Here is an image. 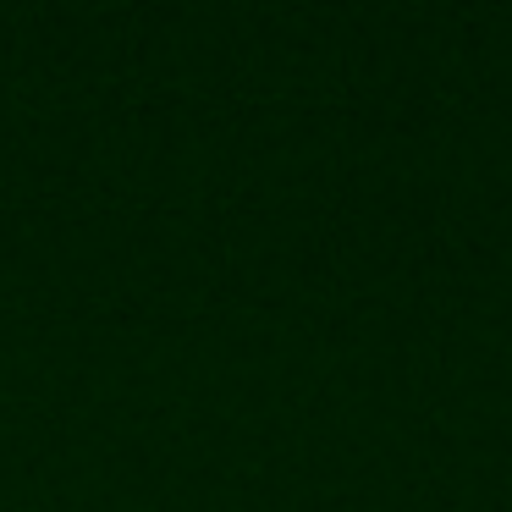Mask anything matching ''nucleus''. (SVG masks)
<instances>
[]
</instances>
